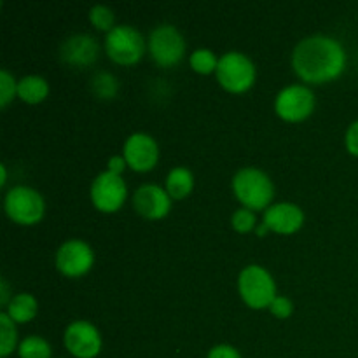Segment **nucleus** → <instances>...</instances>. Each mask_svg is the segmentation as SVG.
Returning <instances> with one entry per match:
<instances>
[{
	"mask_svg": "<svg viewBox=\"0 0 358 358\" xmlns=\"http://www.w3.org/2000/svg\"><path fill=\"white\" fill-rule=\"evenodd\" d=\"M10 299H13V297L9 296V285H7V280L2 278L0 280V304H2V308H7V304L10 303Z\"/></svg>",
	"mask_w": 358,
	"mask_h": 358,
	"instance_id": "c756f323",
	"label": "nucleus"
},
{
	"mask_svg": "<svg viewBox=\"0 0 358 358\" xmlns=\"http://www.w3.org/2000/svg\"><path fill=\"white\" fill-rule=\"evenodd\" d=\"M231 187H233L234 198L243 205V208L252 210V212L268 210L275 198V184L269 175L254 166L238 170L231 182Z\"/></svg>",
	"mask_w": 358,
	"mask_h": 358,
	"instance_id": "f03ea898",
	"label": "nucleus"
},
{
	"mask_svg": "<svg viewBox=\"0 0 358 358\" xmlns=\"http://www.w3.org/2000/svg\"><path fill=\"white\" fill-rule=\"evenodd\" d=\"M315 94L304 84H290L283 87L275 98V112L287 122H301L315 110Z\"/></svg>",
	"mask_w": 358,
	"mask_h": 358,
	"instance_id": "6e6552de",
	"label": "nucleus"
},
{
	"mask_svg": "<svg viewBox=\"0 0 358 358\" xmlns=\"http://www.w3.org/2000/svg\"><path fill=\"white\" fill-rule=\"evenodd\" d=\"M90 21L96 30L101 31H110L112 28L115 27V16L114 10L107 6H101V3H96V6L91 7L90 10Z\"/></svg>",
	"mask_w": 358,
	"mask_h": 358,
	"instance_id": "5701e85b",
	"label": "nucleus"
},
{
	"mask_svg": "<svg viewBox=\"0 0 358 358\" xmlns=\"http://www.w3.org/2000/svg\"><path fill=\"white\" fill-rule=\"evenodd\" d=\"M55 264L66 278H80L94 266V252L84 240H66L56 250Z\"/></svg>",
	"mask_w": 358,
	"mask_h": 358,
	"instance_id": "9d476101",
	"label": "nucleus"
},
{
	"mask_svg": "<svg viewBox=\"0 0 358 358\" xmlns=\"http://www.w3.org/2000/svg\"><path fill=\"white\" fill-rule=\"evenodd\" d=\"M269 311H271L276 318H280V320H285V318H289L290 315L294 313V303L289 297L276 296L275 301L271 303V306H269Z\"/></svg>",
	"mask_w": 358,
	"mask_h": 358,
	"instance_id": "a878e982",
	"label": "nucleus"
},
{
	"mask_svg": "<svg viewBox=\"0 0 358 358\" xmlns=\"http://www.w3.org/2000/svg\"><path fill=\"white\" fill-rule=\"evenodd\" d=\"M91 90L100 100H114L119 91V83L112 73L100 72L91 80Z\"/></svg>",
	"mask_w": 358,
	"mask_h": 358,
	"instance_id": "4be33fe9",
	"label": "nucleus"
},
{
	"mask_svg": "<svg viewBox=\"0 0 358 358\" xmlns=\"http://www.w3.org/2000/svg\"><path fill=\"white\" fill-rule=\"evenodd\" d=\"M189 65L199 76H210V73L217 72V66H219V58L213 51L210 49H196L191 56H189Z\"/></svg>",
	"mask_w": 358,
	"mask_h": 358,
	"instance_id": "412c9836",
	"label": "nucleus"
},
{
	"mask_svg": "<svg viewBox=\"0 0 358 358\" xmlns=\"http://www.w3.org/2000/svg\"><path fill=\"white\" fill-rule=\"evenodd\" d=\"M17 96V80L9 70H0V107L6 108Z\"/></svg>",
	"mask_w": 358,
	"mask_h": 358,
	"instance_id": "393cba45",
	"label": "nucleus"
},
{
	"mask_svg": "<svg viewBox=\"0 0 358 358\" xmlns=\"http://www.w3.org/2000/svg\"><path fill=\"white\" fill-rule=\"evenodd\" d=\"M231 226H233V229L240 234L252 233V231H255V227H257L255 213L252 212V210L241 206V208H238L236 212L233 213V217H231Z\"/></svg>",
	"mask_w": 358,
	"mask_h": 358,
	"instance_id": "b1692460",
	"label": "nucleus"
},
{
	"mask_svg": "<svg viewBox=\"0 0 358 358\" xmlns=\"http://www.w3.org/2000/svg\"><path fill=\"white\" fill-rule=\"evenodd\" d=\"M164 189L171 199H185L194 189V173L185 166L171 168L164 180Z\"/></svg>",
	"mask_w": 358,
	"mask_h": 358,
	"instance_id": "f3484780",
	"label": "nucleus"
},
{
	"mask_svg": "<svg viewBox=\"0 0 358 358\" xmlns=\"http://www.w3.org/2000/svg\"><path fill=\"white\" fill-rule=\"evenodd\" d=\"M63 343L66 352L76 358H96L103 346L98 327L87 320H76L66 325Z\"/></svg>",
	"mask_w": 358,
	"mask_h": 358,
	"instance_id": "9b49d317",
	"label": "nucleus"
},
{
	"mask_svg": "<svg viewBox=\"0 0 358 358\" xmlns=\"http://www.w3.org/2000/svg\"><path fill=\"white\" fill-rule=\"evenodd\" d=\"M170 194L156 184H143L133 194V208L147 220H161L171 212Z\"/></svg>",
	"mask_w": 358,
	"mask_h": 358,
	"instance_id": "ddd939ff",
	"label": "nucleus"
},
{
	"mask_svg": "<svg viewBox=\"0 0 358 358\" xmlns=\"http://www.w3.org/2000/svg\"><path fill=\"white\" fill-rule=\"evenodd\" d=\"M49 96V84L42 76H24L17 80V98L28 105L42 103Z\"/></svg>",
	"mask_w": 358,
	"mask_h": 358,
	"instance_id": "a211bd4d",
	"label": "nucleus"
},
{
	"mask_svg": "<svg viewBox=\"0 0 358 358\" xmlns=\"http://www.w3.org/2000/svg\"><path fill=\"white\" fill-rule=\"evenodd\" d=\"M215 77L224 90L234 94H241L247 93L255 84L257 70H255L254 62L247 55L229 51L219 58Z\"/></svg>",
	"mask_w": 358,
	"mask_h": 358,
	"instance_id": "423d86ee",
	"label": "nucleus"
},
{
	"mask_svg": "<svg viewBox=\"0 0 358 358\" xmlns=\"http://www.w3.org/2000/svg\"><path fill=\"white\" fill-rule=\"evenodd\" d=\"M6 313L9 315L10 320L14 324H28V322L34 320L38 313V303L35 299V296L28 292H20L16 296H13L10 303L7 304Z\"/></svg>",
	"mask_w": 358,
	"mask_h": 358,
	"instance_id": "dca6fc26",
	"label": "nucleus"
},
{
	"mask_svg": "<svg viewBox=\"0 0 358 358\" xmlns=\"http://www.w3.org/2000/svg\"><path fill=\"white\" fill-rule=\"evenodd\" d=\"M0 173H2V178H0V187H6V184H7V166L6 164H0Z\"/></svg>",
	"mask_w": 358,
	"mask_h": 358,
	"instance_id": "7c9ffc66",
	"label": "nucleus"
},
{
	"mask_svg": "<svg viewBox=\"0 0 358 358\" xmlns=\"http://www.w3.org/2000/svg\"><path fill=\"white\" fill-rule=\"evenodd\" d=\"M206 358H241L240 352L231 345H217L208 352Z\"/></svg>",
	"mask_w": 358,
	"mask_h": 358,
	"instance_id": "cd10ccee",
	"label": "nucleus"
},
{
	"mask_svg": "<svg viewBox=\"0 0 358 358\" xmlns=\"http://www.w3.org/2000/svg\"><path fill=\"white\" fill-rule=\"evenodd\" d=\"M147 51L152 62L163 69H171L184 58L185 38L173 24H159L147 38Z\"/></svg>",
	"mask_w": 358,
	"mask_h": 358,
	"instance_id": "0eeeda50",
	"label": "nucleus"
},
{
	"mask_svg": "<svg viewBox=\"0 0 358 358\" xmlns=\"http://www.w3.org/2000/svg\"><path fill=\"white\" fill-rule=\"evenodd\" d=\"M292 69L306 84L331 83L345 72L346 51L338 38L311 35L294 48Z\"/></svg>",
	"mask_w": 358,
	"mask_h": 358,
	"instance_id": "f257e3e1",
	"label": "nucleus"
},
{
	"mask_svg": "<svg viewBox=\"0 0 358 358\" xmlns=\"http://www.w3.org/2000/svg\"><path fill=\"white\" fill-rule=\"evenodd\" d=\"M262 222L268 226L269 231L278 234H294L303 227L304 224V212L301 206L294 203L283 201L271 205L264 213Z\"/></svg>",
	"mask_w": 358,
	"mask_h": 358,
	"instance_id": "2eb2a0df",
	"label": "nucleus"
},
{
	"mask_svg": "<svg viewBox=\"0 0 358 358\" xmlns=\"http://www.w3.org/2000/svg\"><path fill=\"white\" fill-rule=\"evenodd\" d=\"M98 55H100V45L90 34L70 35L59 45V58L72 66H91L98 59Z\"/></svg>",
	"mask_w": 358,
	"mask_h": 358,
	"instance_id": "4468645a",
	"label": "nucleus"
},
{
	"mask_svg": "<svg viewBox=\"0 0 358 358\" xmlns=\"http://www.w3.org/2000/svg\"><path fill=\"white\" fill-rule=\"evenodd\" d=\"M238 292L243 303L252 310H266L271 306L276 292V282L271 273L259 264H250L241 269L238 276Z\"/></svg>",
	"mask_w": 358,
	"mask_h": 358,
	"instance_id": "7ed1b4c3",
	"label": "nucleus"
},
{
	"mask_svg": "<svg viewBox=\"0 0 358 358\" xmlns=\"http://www.w3.org/2000/svg\"><path fill=\"white\" fill-rule=\"evenodd\" d=\"M255 233H257V236H264V234H268L269 233V229H268V226H266L264 222L262 224H257V227H255Z\"/></svg>",
	"mask_w": 358,
	"mask_h": 358,
	"instance_id": "2f4dec72",
	"label": "nucleus"
},
{
	"mask_svg": "<svg viewBox=\"0 0 358 358\" xmlns=\"http://www.w3.org/2000/svg\"><path fill=\"white\" fill-rule=\"evenodd\" d=\"M20 358H51V345L41 336H28L17 346Z\"/></svg>",
	"mask_w": 358,
	"mask_h": 358,
	"instance_id": "aec40b11",
	"label": "nucleus"
},
{
	"mask_svg": "<svg viewBox=\"0 0 358 358\" xmlns=\"http://www.w3.org/2000/svg\"><path fill=\"white\" fill-rule=\"evenodd\" d=\"M17 329L6 311L0 313V357L7 358L17 350Z\"/></svg>",
	"mask_w": 358,
	"mask_h": 358,
	"instance_id": "6ab92c4d",
	"label": "nucleus"
},
{
	"mask_svg": "<svg viewBox=\"0 0 358 358\" xmlns=\"http://www.w3.org/2000/svg\"><path fill=\"white\" fill-rule=\"evenodd\" d=\"M122 156L128 163V168L136 173H147L154 170L159 161V145L149 133H133L126 138Z\"/></svg>",
	"mask_w": 358,
	"mask_h": 358,
	"instance_id": "f8f14e48",
	"label": "nucleus"
},
{
	"mask_svg": "<svg viewBox=\"0 0 358 358\" xmlns=\"http://www.w3.org/2000/svg\"><path fill=\"white\" fill-rule=\"evenodd\" d=\"M147 41L131 24H115L105 35V52L117 65H135L143 58Z\"/></svg>",
	"mask_w": 358,
	"mask_h": 358,
	"instance_id": "39448f33",
	"label": "nucleus"
},
{
	"mask_svg": "<svg viewBox=\"0 0 358 358\" xmlns=\"http://www.w3.org/2000/svg\"><path fill=\"white\" fill-rule=\"evenodd\" d=\"M126 166H128V163H126L122 154H119V156H112L110 159L107 161V171H110V173L114 175H121V177H122V171L126 170Z\"/></svg>",
	"mask_w": 358,
	"mask_h": 358,
	"instance_id": "c85d7f7f",
	"label": "nucleus"
},
{
	"mask_svg": "<svg viewBox=\"0 0 358 358\" xmlns=\"http://www.w3.org/2000/svg\"><path fill=\"white\" fill-rule=\"evenodd\" d=\"M6 215L20 226H35L45 215L44 196L28 185H14L3 198Z\"/></svg>",
	"mask_w": 358,
	"mask_h": 358,
	"instance_id": "20e7f679",
	"label": "nucleus"
},
{
	"mask_svg": "<svg viewBox=\"0 0 358 358\" xmlns=\"http://www.w3.org/2000/svg\"><path fill=\"white\" fill-rule=\"evenodd\" d=\"M345 147L353 157H358V119L348 126L345 133Z\"/></svg>",
	"mask_w": 358,
	"mask_h": 358,
	"instance_id": "bb28decb",
	"label": "nucleus"
},
{
	"mask_svg": "<svg viewBox=\"0 0 358 358\" xmlns=\"http://www.w3.org/2000/svg\"><path fill=\"white\" fill-rule=\"evenodd\" d=\"M91 203L101 213H115L122 208L128 198V185L121 175L110 171L96 175L90 189Z\"/></svg>",
	"mask_w": 358,
	"mask_h": 358,
	"instance_id": "1a4fd4ad",
	"label": "nucleus"
}]
</instances>
